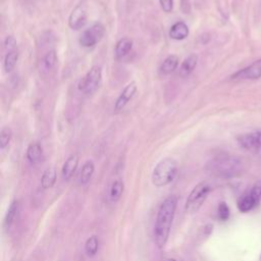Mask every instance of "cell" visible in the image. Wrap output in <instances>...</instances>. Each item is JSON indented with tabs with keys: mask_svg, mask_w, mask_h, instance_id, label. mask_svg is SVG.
Listing matches in <instances>:
<instances>
[{
	"mask_svg": "<svg viewBox=\"0 0 261 261\" xmlns=\"http://www.w3.org/2000/svg\"><path fill=\"white\" fill-rule=\"evenodd\" d=\"M176 206L177 198L174 195L168 196L159 206L154 224V238L158 248H163L168 240Z\"/></svg>",
	"mask_w": 261,
	"mask_h": 261,
	"instance_id": "obj_1",
	"label": "cell"
},
{
	"mask_svg": "<svg viewBox=\"0 0 261 261\" xmlns=\"http://www.w3.org/2000/svg\"><path fill=\"white\" fill-rule=\"evenodd\" d=\"M205 169L216 177L231 178L242 172L243 163L237 156L220 154L210 159L205 165Z\"/></svg>",
	"mask_w": 261,
	"mask_h": 261,
	"instance_id": "obj_2",
	"label": "cell"
},
{
	"mask_svg": "<svg viewBox=\"0 0 261 261\" xmlns=\"http://www.w3.org/2000/svg\"><path fill=\"white\" fill-rule=\"evenodd\" d=\"M178 171L177 162L172 158L159 161L152 172V182L156 187H164L173 181Z\"/></svg>",
	"mask_w": 261,
	"mask_h": 261,
	"instance_id": "obj_3",
	"label": "cell"
},
{
	"mask_svg": "<svg viewBox=\"0 0 261 261\" xmlns=\"http://www.w3.org/2000/svg\"><path fill=\"white\" fill-rule=\"evenodd\" d=\"M210 192L211 187L207 182H199L196 185L187 198L185 204L186 212L189 214L197 212L203 205Z\"/></svg>",
	"mask_w": 261,
	"mask_h": 261,
	"instance_id": "obj_4",
	"label": "cell"
},
{
	"mask_svg": "<svg viewBox=\"0 0 261 261\" xmlns=\"http://www.w3.org/2000/svg\"><path fill=\"white\" fill-rule=\"evenodd\" d=\"M102 81V68L98 65L92 66L87 74L80 81L79 90L84 94L91 95L95 93Z\"/></svg>",
	"mask_w": 261,
	"mask_h": 261,
	"instance_id": "obj_5",
	"label": "cell"
},
{
	"mask_svg": "<svg viewBox=\"0 0 261 261\" xmlns=\"http://www.w3.org/2000/svg\"><path fill=\"white\" fill-rule=\"evenodd\" d=\"M105 28L101 22H95L89 29L85 30L79 39L80 44L83 47L89 48L95 46L104 36Z\"/></svg>",
	"mask_w": 261,
	"mask_h": 261,
	"instance_id": "obj_6",
	"label": "cell"
},
{
	"mask_svg": "<svg viewBox=\"0 0 261 261\" xmlns=\"http://www.w3.org/2000/svg\"><path fill=\"white\" fill-rule=\"evenodd\" d=\"M239 145L250 152H258L261 148V132L243 134L238 137Z\"/></svg>",
	"mask_w": 261,
	"mask_h": 261,
	"instance_id": "obj_7",
	"label": "cell"
},
{
	"mask_svg": "<svg viewBox=\"0 0 261 261\" xmlns=\"http://www.w3.org/2000/svg\"><path fill=\"white\" fill-rule=\"evenodd\" d=\"M87 22V6L84 2L77 4L69 14L68 25L72 30L82 29Z\"/></svg>",
	"mask_w": 261,
	"mask_h": 261,
	"instance_id": "obj_8",
	"label": "cell"
},
{
	"mask_svg": "<svg viewBox=\"0 0 261 261\" xmlns=\"http://www.w3.org/2000/svg\"><path fill=\"white\" fill-rule=\"evenodd\" d=\"M261 76V59L251 63L249 66L237 71L231 75L232 80H257Z\"/></svg>",
	"mask_w": 261,
	"mask_h": 261,
	"instance_id": "obj_9",
	"label": "cell"
},
{
	"mask_svg": "<svg viewBox=\"0 0 261 261\" xmlns=\"http://www.w3.org/2000/svg\"><path fill=\"white\" fill-rule=\"evenodd\" d=\"M136 92H137V85L135 82H130L127 86H125V88L122 90V92L116 99L114 109L116 111L122 110L124 106L128 103V101L135 96Z\"/></svg>",
	"mask_w": 261,
	"mask_h": 261,
	"instance_id": "obj_10",
	"label": "cell"
},
{
	"mask_svg": "<svg viewBox=\"0 0 261 261\" xmlns=\"http://www.w3.org/2000/svg\"><path fill=\"white\" fill-rule=\"evenodd\" d=\"M257 205L258 203L254 199L250 190L246 191L238 200V209L243 213H247L253 210Z\"/></svg>",
	"mask_w": 261,
	"mask_h": 261,
	"instance_id": "obj_11",
	"label": "cell"
},
{
	"mask_svg": "<svg viewBox=\"0 0 261 261\" xmlns=\"http://www.w3.org/2000/svg\"><path fill=\"white\" fill-rule=\"evenodd\" d=\"M79 164V156L76 154H71L67 157V159L65 160L63 166H62V177L65 180H68L71 178V176L73 175V173L76 170Z\"/></svg>",
	"mask_w": 261,
	"mask_h": 261,
	"instance_id": "obj_12",
	"label": "cell"
},
{
	"mask_svg": "<svg viewBox=\"0 0 261 261\" xmlns=\"http://www.w3.org/2000/svg\"><path fill=\"white\" fill-rule=\"evenodd\" d=\"M189 27L184 21H176L169 30V37L173 40L180 41L189 36Z\"/></svg>",
	"mask_w": 261,
	"mask_h": 261,
	"instance_id": "obj_13",
	"label": "cell"
},
{
	"mask_svg": "<svg viewBox=\"0 0 261 261\" xmlns=\"http://www.w3.org/2000/svg\"><path fill=\"white\" fill-rule=\"evenodd\" d=\"M27 158L32 164L40 163L44 158V153L41 145L38 143L30 144L27 149Z\"/></svg>",
	"mask_w": 261,
	"mask_h": 261,
	"instance_id": "obj_14",
	"label": "cell"
},
{
	"mask_svg": "<svg viewBox=\"0 0 261 261\" xmlns=\"http://www.w3.org/2000/svg\"><path fill=\"white\" fill-rule=\"evenodd\" d=\"M197 62H198V56L196 54L189 55L180 64L178 75H180L181 77H186L189 74H191L197 65Z\"/></svg>",
	"mask_w": 261,
	"mask_h": 261,
	"instance_id": "obj_15",
	"label": "cell"
},
{
	"mask_svg": "<svg viewBox=\"0 0 261 261\" xmlns=\"http://www.w3.org/2000/svg\"><path fill=\"white\" fill-rule=\"evenodd\" d=\"M56 181V169L53 166H50L45 169L41 176V187L44 190L50 189L54 186Z\"/></svg>",
	"mask_w": 261,
	"mask_h": 261,
	"instance_id": "obj_16",
	"label": "cell"
},
{
	"mask_svg": "<svg viewBox=\"0 0 261 261\" xmlns=\"http://www.w3.org/2000/svg\"><path fill=\"white\" fill-rule=\"evenodd\" d=\"M178 63H179V58L176 55H173V54L169 55L162 62L160 66V70L164 74H169L177 68Z\"/></svg>",
	"mask_w": 261,
	"mask_h": 261,
	"instance_id": "obj_17",
	"label": "cell"
},
{
	"mask_svg": "<svg viewBox=\"0 0 261 261\" xmlns=\"http://www.w3.org/2000/svg\"><path fill=\"white\" fill-rule=\"evenodd\" d=\"M133 48V40L129 38L120 39L115 46V55L117 58L125 56Z\"/></svg>",
	"mask_w": 261,
	"mask_h": 261,
	"instance_id": "obj_18",
	"label": "cell"
},
{
	"mask_svg": "<svg viewBox=\"0 0 261 261\" xmlns=\"http://www.w3.org/2000/svg\"><path fill=\"white\" fill-rule=\"evenodd\" d=\"M17 210H18V202L17 200H13L11 201L7 211H6V214H5V217H4V227L5 228H10V226L12 225V223L14 222L15 220V217H16V214H17Z\"/></svg>",
	"mask_w": 261,
	"mask_h": 261,
	"instance_id": "obj_19",
	"label": "cell"
},
{
	"mask_svg": "<svg viewBox=\"0 0 261 261\" xmlns=\"http://www.w3.org/2000/svg\"><path fill=\"white\" fill-rule=\"evenodd\" d=\"M94 170H95V166H94V163L90 160L86 161L81 169V172H80V182L82 185H86L87 182H89V180L91 179L93 173H94Z\"/></svg>",
	"mask_w": 261,
	"mask_h": 261,
	"instance_id": "obj_20",
	"label": "cell"
},
{
	"mask_svg": "<svg viewBox=\"0 0 261 261\" xmlns=\"http://www.w3.org/2000/svg\"><path fill=\"white\" fill-rule=\"evenodd\" d=\"M124 190V185L123 181L120 179H115L112 181L111 186H110V190H109V198L112 202H116L120 199V197L122 196Z\"/></svg>",
	"mask_w": 261,
	"mask_h": 261,
	"instance_id": "obj_21",
	"label": "cell"
},
{
	"mask_svg": "<svg viewBox=\"0 0 261 261\" xmlns=\"http://www.w3.org/2000/svg\"><path fill=\"white\" fill-rule=\"evenodd\" d=\"M99 249V240L96 236H92L88 238L85 243V251L89 256H94L98 252Z\"/></svg>",
	"mask_w": 261,
	"mask_h": 261,
	"instance_id": "obj_22",
	"label": "cell"
},
{
	"mask_svg": "<svg viewBox=\"0 0 261 261\" xmlns=\"http://www.w3.org/2000/svg\"><path fill=\"white\" fill-rule=\"evenodd\" d=\"M17 59H18V54L15 50L10 51L6 54V56L4 58V64H3L6 72H10L14 68V66L17 62Z\"/></svg>",
	"mask_w": 261,
	"mask_h": 261,
	"instance_id": "obj_23",
	"label": "cell"
},
{
	"mask_svg": "<svg viewBox=\"0 0 261 261\" xmlns=\"http://www.w3.org/2000/svg\"><path fill=\"white\" fill-rule=\"evenodd\" d=\"M12 137V130L9 126L2 127L0 132V148L4 149L6 146H8L10 140Z\"/></svg>",
	"mask_w": 261,
	"mask_h": 261,
	"instance_id": "obj_24",
	"label": "cell"
},
{
	"mask_svg": "<svg viewBox=\"0 0 261 261\" xmlns=\"http://www.w3.org/2000/svg\"><path fill=\"white\" fill-rule=\"evenodd\" d=\"M230 211L225 202H220L217 207V216L221 221H226L229 218Z\"/></svg>",
	"mask_w": 261,
	"mask_h": 261,
	"instance_id": "obj_25",
	"label": "cell"
},
{
	"mask_svg": "<svg viewBox=\"0 0 261 261\" xmlns=\"http://www.w3.org/2000/svg\"><path fill=\"white\" fill-rule=\"evenodd\" d=\"M56 60H57V55H56V52L55 50H50L44 57V65L47 69H51L55 63H56Z\"/></svg>",
	"mask_w": 261,
	"mask_h": 261,
	"instance_id": "obj_26",
	"label": "cell"
},
{
	"mask_svg": "<svg viewBox=\"0 0 261 261\" xmlns=\"http://www.w3.org/2000/svg\"><path fill=\"white\" fill-rule=\"evenodd\" d=\"M250 192L253 195L256 202L259 204L261 202V179L253 185V187L250 189Z\"/></svg>",
	"mask_w": 261,
	"mask_h": 261,
	"instance_id": "obj_27",
	"label": "cell"
},
{
	"mask_svg": "<svg viewBox=\"0 0 261 261\" xmlns=\"http://www.w3.org/2000/svg\"><path fill=\"white\" fill-rule=\"evenodd\" d=\"M16 46V41L12 36H8L6 37L5 41H4V47L6 50H8V52L10 51H14V48Z\"/></svg>",
	"mask_w": 261,
	"mask_h": 261,
	"instance_id": "obj_28",
	"label": "cell"
},
{
	"mask_svg": "<svg viewBox=\"0 0 261 261\" xmlns=\"http://www.w3.org/2000/svg\"><path fill=\"white\" fill-rule=\"evenodd\" d=\"M162 10L166 13H169L173 9V0H159Z\"/></svg>",
	"mask_w": 261,
	"mask_h": 261,
	"instance_id": "obj_29",
	"label": "cell"
},
{
	"mask_svg": "<svg viewBox=\"0 0 261 261\" xmlns=\"http://www.w3.org/2000/svg\"><path fill=\"white\" fill-rule=\"evenodd\" d=\"M165 261H176V260H174V259H166Z\"/></svg>",
	"mask_w": 261,
	"mask_h": 261,
	"instance_id": "obj_30",
	"label": "cell"
}]
</instances>
